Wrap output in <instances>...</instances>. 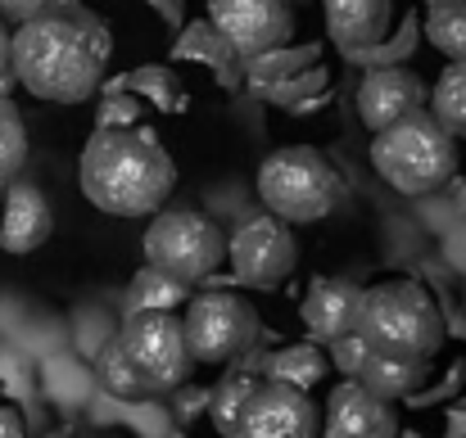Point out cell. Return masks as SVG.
Listing matches in <instances>:
<instances>
[{"instance_id":"obj_20","label":"cell","mask_w":466,"mask_h":438,"mask_svg":"<svg viewBox=\"0 0 466 438\" xmlns=\"http://www.w3.org/2000/svg\"><path fill=\"white\" fill-rule=\"evenodd\" d=\"M258 380H263V375H254V371H231V375L213 389L208 416H213L218 434L236 438V430H240V416H245V407H249V398H254Z\"/></svg>"},{"instance_id":"obj_32","label":"cell","mask_w":466,"mask_h":438,"mask_svg":"<svg viewBox=\"0 0 466 438\" xmlns=\"http://www.w3.org/2000/svg\"><path fill=\"white\" fill-rule=\"evenodd\" d=\"M458 208H462V217H466V176L458 181Z\"/></svg>"},{"instance_id":"obj_25","label":"cell","mask_w":466,"mask_h":438,"mask_svg":"<svg viewBox=\"0 0 466 438\" xmlns=\"http://www.w3.org/2000/svg\"><path fill=\"white\" fill-rule=\"evenodd\" d=\"M127 86L137 91V95H150L158 109H167V114H181L190 100H186V91L177 86V77L167 73V68H137L132 77H127Z\"/></svg>"},{"instance_id":"obj_17","label":"cell","mask_w":466,"mask_h":438,"mask_svg":"<svg viewBox=\"0 0 466 438\" xmlns=\"http://www.w3.org/2000/svg\"><path fill=\"white\" fill-rule=\"evenodd\" d=\"M426 375H431V362H421V357H394V353H376L371 348L367 362H362V371H358V384H367L385 403H399V398L417 393L426 384Z\"/></svg>"},{"instance_id":"obj_13","label":"cell","mask_w":466,"mask_h":438,"mask_svg":"<svg viewBox=\"0 0 466 438\" xmlns=\"http://www.w3.org/2000/svg\"><path fill=\"white\" fill-rule=\"evenodd\" d=\"M321 438H399L394 403L376 398L367 384L344 380L321 412Z\"/></svg>"},{"instance_id":"obj_18","label":"cell","mask_w":466,"mask_h":438,"mask_svg":"<svg viewBox=\"0 0 466 438\" xmlns=\"http://www.w3.org/2000/svg\"><path fill=\"white\" fill-rule=\"evenodd\" d=\"M172 55H177V59H199V64L218 68V77H222L227 86L240 82V64H245V59L227 45V36H222L213 23H190L186 36H181V45H177Z\"/></svg>"},{"instance_id":"obj_9","label":"cell","mask_w":466,"mask_h":438,"mask_svg":"<svg viewBox=\"0 0 466 438\" xmlns=\"http://www.w3.org/2000/svg\"><path fill=\"white\" fill-rule=\"evenodd\" d=\"M227 267L236 272L240 285L249 290H277L281 281L295 276L299 267V244L295 231L286 222H277L272 213L249 217L245 226H236L227 235Z\"/></svg>"},{"instance_id":"obj_2","label":"cell","mask_w":466,"mask_h":438,"mask_svg":"<svg viewBox=\"0 0 466 438\" xmlns=\"http://www.w3.org/2000/svg\"><path fill=\"white\" fill-rule=\"evenodd\" d=\"M77 181L91 208L109 217H155L177 185V163L150 127H96Z\"/></svg>"},{"instance_id":"obj_27","label":"cell","mask_w":466,"mask_h":438,"mask_svg":"<svg viewBox=\"0 0 466 438\" xmlns=\"http://www.w3.org/2000/svg\"><path fill=\"white\" fill-rule=\"evenodd\" d=\"M330 353H335V366H339L349 380H358V371H362V362H367V353H371V348H367V339L353 330V334L335 339V343H330Z\"/></svg>"},{"instance_id":"obj_22","label":"cell","mask_w":466,"mask_h":438,"mask_svg":"<svg viewBox=\"0 0 466 438\" xmlns=\"http://www.w3.org/2000/svg\"><path fill=\"white\" fill-rule=\"evenodd\" d=\"M27 163V123L18 114V105L9 95H0V190H9L18 181Z\"/></svg>"},{"instance_id":"obj_7","label":"cell","mask_w":466,"mask_h":438,"mask_svg":"<svg viewBox=\"0 0 466 438\" xmlns=\"http://www.w3.org/2000/svg\"><path fill=\"white\" fill-rule=\"evenodd\" d=\"M181 325H186V348H190L195 366L245 362L258 348V339H263L258 307L245 294H231V290L195 294L186 303V312H181Z\"/></svg>"},{"instance_id":"obj_30","label":"cell","mask_w":466,"mask_h":438,"mask_svg":"<svg viewBox=\"0 0 466 438\" xmlns=\"http://www.w3.org/2000/svg\"><path fill=\"white\" fill-rule=\"evenodd\" d=\"M0 438H27L23 412H18L14 403H0Z\"/></svg>"},{"instance_id":"obj_12","label":"cell","mask_w":466,"mask_h":438,"mask_svg":"<svg viewBox=\"0 0 466 438\" xmlns=\"http://www.w3.org/2000/svg\"><path fill=\"white\" fill-rule=\"evenodd\" d=\"M431 109V91L426 82L412 73V68H371L358 86V118L371 127V132H385V127H399L417 114Z\"/></svg>"},{"instance_id":"obj_34","label":"cell","mask_w":466,"mask_h":438,"mask_svg":"<svg viewBox=\"0 0 466 438\" xmlns=\"http://www.w3.org/2000/svg\"><path fill=\"white\" fill-rule=\"evenodd\" d=\"M431 5H444V0H431Z\"/></svg>"},{"instance_id":"obj_23","label":"cell","mask_w":466,"mask_h":438,"mask_svg":"<svg viewBox=\"0 0 466 438\" xmlns=\"http://www.w3.org/2000/svg\"><path fill=\"white\" fill-rule=\"evenodd\" d=\"M181 303H190V285L163 276L155 267L137 272V281H132V312H177Z\"/></svg>"},{"instance_id":"obj_6","label":"cell","mask_w":466,"mask_h":438,"mask_svg":"<svg viewBox=\"0 0 466 438\" xmlns=\"http://www.w3.org/2000/svg\"><path fill=\"white\" fill-rule=\"evenodd\" d=\"M146 267H155L163 276L195 285L208 281L222 263H227V235L213 217L195 213V208H163L146 226Z\"/></svg>"},{"instance_id":"obj_16","label":"cell","mask_w":466,"mask_h":438,"mask_svg":"<svg viewBox=\"0 0 466 438\" xmlns=\"http://www.w3.org/2000/svg\"><path fill=\"white\" fill-rule=\"evenodd\" d=\"M326 32L339 50H371L390 36L399 0H321Z\"/></svg>"},{"instance_id":"obj_24","label":"cell","mask_w":466,"mask_h":438,"mask_svg":"<svg viewBox=\"0 0 466 438\" xmlns=\"http://www.w3.org/2000/svg\"><path fill=\"white\" fill-rule=\"evenodd\" d=\"M96 371H100V384L114 393V398H123V403H132V398H141V393H150L146 384H141V375L132 371V362L118 353V343H109L105 353H100V362H96Z\"/></svg>"},{"instance_id":"obj_33","label":"cell","mask_w":466,"mask_h":438,"mask_svg":"<svg viewBox=\"0 0 466 438\" xmlns=\"http://www.w3.org/2000/svg\"><path fill=\"white\" fill-rule=\"evenodd\" d=\"M46 438H82V434H73V430H55V434H46Z\"/></svg>"},{"instance_id":"obj_15","label":"cell","mask_w":466,"mask_h":438,"mask_svg":"<svg viewBox=\"0 0 466 438\" xmlns=\"http://www.w3.org/2000/svg\"><path fill=\"white\" fill-rule=\"evenodd\" d=\"M358 307H362V285H353L344 276H321L304 294L299 316L317 343H335L358 330Z\"/></svg>"},{"instance_id":"obj_31","label":"cell","mask_w":466,"mask_h":438,"mask_svg":"<svg viewBox=\"0 0 466 438\" xmlns=\"http://www.w3.org/2000/svg\"><path fill=\"white\" fill-rule=\"evenodd\" d=\"M150 5H155L167 23H181V0H150Z\"/></svg>"},{"instance_id":"obj_28","label":"cell","mask_w":466,"mask_h":438,"mask_svg":"<svg viewBox=\"0 0 466 438\" xmlns=\"http://www.w3.org/2000/svg\"><path fill=\"white\" fill-rule=\"evenodd\" d=\"M18 23L27 18H41V14H55V9H73V5H86V0H0Z\"/></svg>"},{"instance_id":"obj_19","label":"cell","mask_w":466,"mask_h":438,"mask_svg":"<svg viewBox=\"0 0 466 438\" xmlns=\"http://www.w3.org/2000/svg\"><path fill=\"white\" fill-rule=\"evenodd\" d=\"M431 118L453 141H466V59L449 64L440 73V82L431 86Z\"/></svg>"},{"instance_id":"obj_4","label":"cell","mask_w":466,"mask_h":438,"mask_svg":"<svg viewBox=\"0 0 466 438\" xmlns=\"http://www.w3.org/2000/svg\"><path fill=\"white\" fill-rule=\"evenodd\" d=\"M258 199L286 226L326 222L344 204V172L312 145H286L263 158Z\"/></svg>"},{"instance_id":"obj_10","label":"cell","mask_w":466,"mask_h":438,"mask_svg":"<svg viewBox=\"0 0 466 438\" xmlns=\"http://www.w3.org/2000/svg\"><path fill=\"white\" fill-rule=\"evenodd\" d=\"M208 23L227 36L240 59H263L286 50L295 36V5L290 0H208Z\"/></svg>"},{"instance_id":"obj_14","label":"cell","mask_w":466,"mask_h":438,"mask_svg":"<svg viewBox=\"0 0 466 438\" xmlns=\"http://www.w3.org/2000/svg\"><path fill=\"white\" fill-rule=\"evenodd\" d=\"M55 235V208L32 181H14L0 194V249L23 258Z\"/></svg>"},{"instance_id":"obj_11","label":"cell","mask_w":466,"mask_h":438,"mask_svg":"<svg viewBox=\"0 0 466 438\" xmlns=\"http://www.w3.org/2000/svg\"><path fill=\"white\" fill-rule=\"evenodd\" d=\"M236 438H321V412L309 398V389L290 380H258Z\"/></svg>"},{"instance_id":"obj_5","label":"cell","mask_w":466,"mask_h":438,"mask_svg":"<svg viewBox=\"0 0 466 438\" xmlns=\"http://www.w3.org/2000/svg\"><path fill=\"white\" fill-rule=\"evenodd\" d=\"M371 167L376 176L408 194V199H421V194H435L444 185H453L458 176V141L426 114L399 123V127H385L376 132L371 141Z\"/></svg>"},{"instance_id":"obj_3","label":"cell","mask_w":466,"mask_h":438,"mask_svg":"<svg viewBox=\"0 0 466 438\" xmlns=\"http://www.w3.org/2000/svg\"><path fill=\"white\" fill-rule=\"evenodd\" d=\"M358 334L376 353L431 362L444 348V312L417 276H380L362 285Z\"/></svg>"},{"instance_id":"obj_1","label":"cell","mask_w":466,"mask_h":438,"mask_svg":"<svg viewBox=\"0 0 466 438\" xmlns=\"http://www.w3.org/2000/svg\"><path fill=\"white\" fill-rule=\"evenodd\" d=\"M114 36L109 23L86 9H55L18 23L14 32V82L46 105H82L109 73Z\"/></svg>"},{"instance_id":"obj_26","label":"cell","mask_w":466,"mask_h":438,"mask_svg":"<svg viewBox=\"0 0 466 438\" xmlns=\"http://www.w3.org/2000/svg\"><path fill=\"white\" fill-rule=\"evenodd\" d=\"M312 348H290L281 362H277V380H290V384H299V389H309V380H317L321 371H326V362H309Z\"/></svg>"},{"instance_id":"obj_8","label":"cell","mask_w":466,"mask_h":438,"mask_svg":"<svg viewBox=\"0 0 466 438\" xmlns=\"http://www.w3.org/2000/svg\"><path fill=\"white\" fill-rule=\"evenodd\" d=\"M114 343L132 362L146 389H177L195 371V357L186 348V325L177 312H127Z\"/></svg>"},{"instance_id":"obj_21","label":"cell","mask_w":466,"mask_h":438,"mask_svg":"<svg viewBox=\"0 0 466 438\" xmlns=\"http://www.w3.org/2000/svg\"><path fill=\"white\" fill-rule=\"evenodd\" d=\"M426 41H431L449 64L466 59V0L431 5V14H426Z\"/></svg>"},{"instance_id":"obj_29","label":"cell","mask_w":466,"mask_h":438,"mask_svg":"<svg viewBox=\"0 0 466 438\" xmlns=\"http://www.w3.org/2000/svg\"><path fill=\"white\" fill-rule=\"evenodd\" d=\"M9 86H18L14 82V32L0 18V95H9Z\"/></svg>"}]
</instances>
